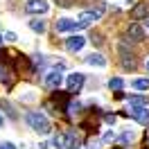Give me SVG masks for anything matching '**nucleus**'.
Returning a JSON list of instances; mask_svg holds the SVG:
<instances>
[{
	"label": "nucleus",
	"mask_w": 149,
	"mask_h": 149,
	"mask_svg": "<svg viewBox=\"0 0 149 149\" xmlns=\"http://www.w3.org/2000/svg\"><path fill=\"white\" fill-rule=\"evenodd\" d=\"M104 11H106V5L104 2H97L95 5V9H86L79 14V20H84L86 25H91V23H95V20H100L104 16Z\"/></svg>",
	"instance_id": "obj_3"
},
{
	"label": "nucleus",
	"mask_w": 149,
	"mask_h": 149,
	"mask_svg": "<svg viewBox=\"0 0 149 149\" xmlns=\"http://www.w3.org/2000/svg\"><path fill=\"white\" fill-rule=\"evenodd\" d=\"M52 145L56 149H65V133H56L54 140H52Z\"/></svg>",
	"instance_id": "obj_16"
},
{
	"label": "nucleus",
	"mask_w": 149,
	"mask_h": 149,
	"mask_svg": "<svg viewBox=\"0 0 149 149\" xmlns=\"http://www.w3.org/2000/svg\"><path fill=\"white\" fill-rule=\"evenodd\" d=\"M131 16H133L136 20L149 18V5H147V2H140V5H136V7L131 9Z\"/></svg>",
	"instance_id": "obj_11"
},
{
	"label": "nucleus",
	"mask_w": 149,
	"mask_h": 149,
	"mask_svg": "<svg viewBox=\"0 0 149 149\" xmlns=\"http://www.w3.org/2000/svg\"><path fill=\"white\" fill-rule=\"evenodd\" d=\"M0 149H16V145H14V142H2Z\"/></svg>",
	"instance_id": "obj_21"
},
{
	"label": "nucleus",
	"mask_w": 149,
	"mask_h": 149,
	"mask_svg": "<svg viewBox=\"0 0 149 149\" xmlns=\"http://www.w3.org/2000/svg\"><path fill=\"white\" fill-rule=\"evenodd\" d=\"M145 65H147V72H149V59H147V63H145Z\"/></svg>",
	"instance_id": "obj_27"
},
{
	"label": "nucleus",
	"mask_w": 149,
	"mask_h": 149,
	"mask_svg": "<svg viewBox=\"0 0 149 149\" xmlns=\"http://www.w3.org/2000/svg\"><path fill=\"white\" fill-rule=\"evenodd\" d=\"M25 11H27V14H32V16L47 14V11H50V2H47V0H27Z\"/></svg>",
	"instance_id": "obj_4"
},
{
	"label": "nucleus",
	"mask_w": 149,
	"mask_h": 149,
	"mask_svg": "<svg viewBox=\"0 0 149 149\" xmlns=\"http://www.w3.org/2000/svg\"><path fill=\"white\" fill-rule=\"evenodd\" d=\"M7 79H9V77H7V70L0 68V81H7Z\"/></svg>",
	"instance_id": "obj_22"
},
{
	"label": "nucleus",
	"mask_w": 149,
	"mask_h": 149,
	"mask_svg": "<svg viewBox=\"0 0 149 149\" xmlns=\"http://www.w3.org/2000/svg\"><path fill=\"white\" fill-rule=\"evenodd\" d=\"M127 36H129L133 43H142V41H145V29H142V25H138V23L129 25V29H127Z\"/></svg>",
	"instance_id": "obj_7"
},
{
	"label": "nucleus",
	"mask_w": 149,
	"mask_h": 149,
	"mask_svg": "<svg viewBox=\"0 0 149 149\" xmlns=\"http://www.w3.org/2000/svg\"><path fill=\"white\" fill-rule=\"evenodd\" d=\"M147 27H149V20H147Z\"/></svg>",
	"instance_id": "obj_29"
},
{
	"label": "nucleus",
	"mask_w": 149,
	"mask_h": 149,
	"mask_svg": "<svg viewBox=\"0 0 149 149\" xmlns=\"http://www.w3.org/2000/svg\"><path fill=\"white\" fill-rule=\"evenodd\" d=\"M61 81H63V77H61L59 70H50V72L45 74V86L47 88H59Z\"/></svg>",
	"instance_id": "obj_10"
},
{
	"label": "nucleus",
	"mask_w": 149,
	"mask_h": 149,
	"mask_svg": "<svg viewBox=\"0 0 149 149\" xmlns=\"http://www.w3.org/2000/svg\"><path fill=\"white\" fill-rule=\"evenodd\" d=\"M104 140H113V131H106V133H104Z\"/></svg>",
	"instance_id": "obj_25"
},
{
	"label": "nucleus",
	"mask_w": 149,
	"mask_h": 149,
	"mask_svg": "<svg viewBox=\"0 0 149 149\" xmlns=\"http://www.w3.org/2000/svg\"><path fill=\"white\" fill-rule=\"evenodd\" d=\"M131 86L136 88V91H142V93H147L149 91V77H138V79H133Z\"/></svg>",
	"instance_id": "obj_13"
},
{
	"label": "nucleus",
	"mask_w": 149,
	"mask_h": 149,
	"mask_svg": "<svg viewBox=\"0 0 149 149\" xmlns=\"http://www.w3.org/2000/svg\"><path fill=\"white\" fill-rule=\"evenodd\" d=\"M23 100H25V102H34V100H36V97H34V95H32V91H27V95H23Z\"/></svg>",
	"instance_id": "obj_20"
},
{
	"label": "nucleus",
	"mask_w": 149,
	"mask_h": 149,
	"mask_svg": "<svg viewBox=\"0 0 149 149\" xmlns=\"http://www.w3.org/2000/svg\"><path fill=\"white\" fill-rule=\"evenodd\" d=\"M54 27H56V32H79V29H84V27H88L84 20H72V18H59L54 23Z\"/></svg>",
	"instance_id": "obj_2"
},
{
	"label": "nucleus",
	"mask_w": 149,
	"mask_h": 149,
	"mask_svg": "<svg viewBox=\"0 0 149 149\" xmlns=\"http://www.w3.org/2000/svg\"><path fill=\"white\" fill-rule=\"evenodd\" d=\"M104 120L109 122V124H113V122H115V115H106V118H104Z\"/></svg>",
	"instance_id": "obj_24"
},
{
	"label": "nucleus",
	"mask_w": 149,
	"mask_h": 149,
	"mask_svg": "<svg viewBox=\"0 0 149 149\" xmlns=\"http://www.w3.org/2000/svg\"><path fill=\"white\" fill-rule=\"evenodd\" d=\"M86 63L93 65V68H106V59H104L102 54H97V52H95V54H88V56H86Z\"/></svg>",
	"instance_id": "obj_12"
},
{
	"label": "nucleus",
	"mask_w": 149,
	"mask_h": 149,
	"mask_svg": "<svg viewBox=\"0 0 149 149\" xmlns=\"http://www.w3.org/2000/svg\"><path fill=\"white\" fill-rule=\"evenodd\" d=\"M131 118L147 127L149 124V106H131Z\"/></svg>",
	"instance_id": "obj_6"
},
{
	"label": "nucleus",
	"mask_w": 149,
	"mask_h": 149,
	"mask_svg": "<svg viewBox=\"0 0 149 149\" xmlns=\"http://www.w3.org/2000/svg\"><path fill=\"white\" fill-rule=\"evenodd\" d=\"M81 84H84V72H72V74H68V79H65L68 91H74V93L81 88Z\"/></svg>",
	"instance_id": "obj_8"
},
{
	"label": "nucleus",
	"mask_w": 149,
	"mask_h": 149,
	"mask_svg": "<svg viewBox=\"0 0 149 149\" xmlns=\"http://www.w3.org/2000/svg\"><path fill=\"white\" fill-rule=\"evenodd\" d=\"M118 52H120V61L124 68H129V70H133L136 68V56H133V52H127V47L120 45L118 47Z\"/></svg>",
	"instance_id": "obj_9"
},
{
	"label": "nucleus",
	"mask_w": 149,
	"mask_h": 149,
	"mask_svg": "<svg viewBox=\"0 0 149 149\" xmlns=\"http://www.w3.org/2000/svg\"><path fill=\"white\" fill-rule=\"evenodd\" d=\"M0 45H2V36H0Z\"/></svg>",
	"instance_id": "obj_28"
},
{
	"label": "nucleus",
	"mask_w": 149,
	"mask_h": 149,
	"mask_svg": "<svg viewBox=\"0 0 149 149\" xmlns=\"http://www.w3.org/2000/svg\"><path fill=\"white\" fill-rule=\"evenodd\" d=\"M93 41L97 43V45H100V43H102V34H95V36H93Z\"/></svg>",
	"instance_id": "obj_23"
},
{
	"label": "nucleus",
	"mask_w": 149,
	"mask_h": 149,
	"mask_svg": "<svg viewBox=\"0 0 149 149\" xmlns=\"http://www.w3.org/2000/svg\"><path fill=\"white\" fill-rule=\"evenodd\" d=\"M5 41H9V43H14V41H18V36H16L14 32H7V34H5Z\"/></svg>",
	"instance_id": "obj_19"
},
{
	"label": "nucleus",
	"mask_w": 149,
	"mask_h": 149,
	"mask_svg": "<svg viewBox=\"0 0 149 149\" xmlns=\"http://www.w3.org/2000/svg\"><path fill=\"white\" fill-rule=\"evenodd\" d=\"M109 86H111L113 91H122V86H124V79H122V77H113L111 81H109Z\"/></svg>",
	"instance_id": "obj_17"
},
{
	"label": "nucleus",
	"mask_w": 149,
	"mask_h": 149,
	"mask_svg": "<svg viewBox=\"0 0 149 149\" xmlns=\"http://www.w3.org/2000/svg\"><path fill=\"white\" fill-rule=\"evenodd\" d=\"M25 120H27L29 129L34 131V133H38V136H47V133H50V120H47L43 113H38V111H29Z\"/></svg>",
	"instance_id": "obj_1"
},
{
	"label": "nucleus",
	"mask_w": 149,
	"mask_h": 149,
	"mask_svg": "<svg viewBox=\"0 0 149 149\" xmlns=\"http://www.w3.org/2000/svg\"><path fill=\"white\" fill-rule=\"evenodd\" d=\"M29 29L36 32V34H43V32H45V20H38V18L29 20Z\"/></svg>",
	"instance_id": "obj_14"
},
{
	"label": "nucleus",
	"mask_w": 149,
	"mask_h": 149,
	"mask_svg": "<svg viewBox=\"0 0 149 149\" xmlns=\"http://www.w3.org/2000/svg\"><path fill=\"white\" fill-rule=\"evenodd\" d=\"M84 45H86V38L81 34H70V36L65 38L68 52H79V50H84Z\"/></svg>",
	"instance_id": "obj_5"
},
{
	"label": "nucleus",
	"mask_w": 149,
	"mask_h": 149,
	"mask_svg": "<svg viewBox=\"0 0 149 149\" xmlns=\"http://www.w3.org/2000/svg\"><path fill=\"white\" fill-rule=\"evenodd\" d=\"M2 124H5V118H2V115H0V127H2Z\"/></svg>",
	"instance_id": "obj_26"
},
{
	"label": "nucleus",
	"mask_w": 149,
	"mask_h": 149,
	"mask_svg": "<svg viewBox=\"0 0 149 149\" xmlns=\"http://www.w3.org/2000/svg\"><path fill=\"white\" fill-rule=\"evenodd\" d=\"M129 104L131 106H149V100L142 95H133V97H129Z\"/></svg>",
	"instance_id": "obj_15"
},
{
	"label": "nucleus",
	"mask_w": 149,
	"mask_h": 149,
	"mask_svg": "<svg viewBox=\"0 0 149 149\" xmlns=\"http://www.w3.org/2000/svg\"><path fill=\"white\" fill-rule=\"evenodd\" d=\"M120 140L122 142H133V140H136V133H133V131H124L120 136Z\"/></svg>",
	"instance_id": "obj_18"
}]
</instances>
